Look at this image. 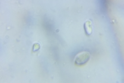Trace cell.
<instances>
[{
  "instance_id": "obj_1",
  "label": "cell",
  "mask_w": 124,
  "mask_h": 83,
  "mask_svg": "<svg viewBox=\"0 0 124 83\" xmlns=\"http://www.w3.org/2000/svg\"><path fill=\"white\" fill-rule=\"evenodd\" d=\"M90 58V53L88 51H81L79 53L75 58V63L77 65H83Z\"/></svg>"
},
{
  "instance_id": "obj_2",
  "label": "cell",
  "mask_w": 124,
  "mask_h": 83,
  "mask_svg": "<svg viewBox=\"0 0 124 83\" xmlns=\"http://www.w3.org/2000/svg\"><path fill=\"white\" fill-rule=\"evenodd\" d=\"M84 28H85V33L86 34L88 35H92L93 31V22L90 19H88L86 22H85L84 24Z\"/></svg>"
},
{
  "instance_id": "obj_3",
  "label": "cell",
  "mask_w": 124,
  "mask_h": 83,
  "mask_svg": "<svg viewBox=\"0 0 124 83\" xmlns=\"http://www.w3.org/2000/svg\"><path fill=\"white\" fill-rule=\"evenodd\" d=\"M40 48V44L38 43H35L33 45V51H37Z\"/></svg>"
}]
</instances>
